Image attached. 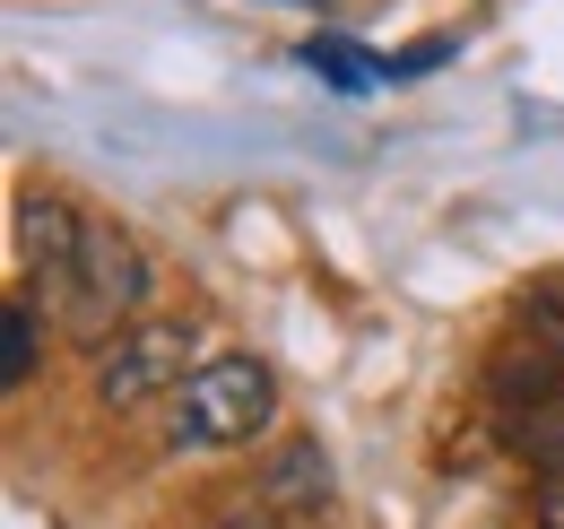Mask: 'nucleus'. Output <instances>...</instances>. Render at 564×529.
Here are the masks:
<instances>
[{
	"mask_svg": "<svg viewBox=\"0 0 564 529\" xmlns=\"http://www.w3.org/2000/svg\"><path fill=\"white\" fill-rule=\"evenodd\" d=\"M279 417V374L261 356H200L192 382L165 399V443L174 452H243Z\"/></svg>",
	"mask_w": 564,
	"mask_h": 529,
	"instance_id": "obj_1",
	"label": "nucleus"
},
{
	"mask_svg": "<svg viewBox=\"0 0 564 529\" xmlns=\"http://www.w3.org/2000/svg\"><path fill=\"white\" fill-rule=\"evenodd\" d=\"M148 295H156V269H148L140 235H122V226H87V252H78V278L70 295H62V322H70L78 347H113V338L148 322Z\"/></svg>",
	"mask_w": 564,
	"mask_h": 529,
	"instance_id": "obj_2",
	"label": "nucleus"
},
{
	"mask_svg": "<svg viewBox=\"0 0 564 529\" xmlns=\"http://www.w3.org/2000/svg\"><path fill=\"white\" fill-rule=\"evenodd\" d=\"M200 365V322L183 313H148L96 356V408H148V399H174Z\"/></svg>",
	"mask_w": 564,
	"mask_h": 529,
	"instance_id": "obj_3",
	"label": "nucleus"
},
{
	"mask_svg": "<svg viewBox=\"0 0 564 529\" xmlns=\"http://www.w3.org/2000/svg\"><path fill=\"white\" fill-rule=\"evenodd\" d=\"M87 252V217L62 192H26L18 199V261H26V295L35 304H62Z\"/></svg>",
	"mask_w": 564,
	"mask_h": 529,
	"instance_id": "obj_4",
	"label": "nucleus"
},
{
	"mask_svg": "<svg viewBox=\"0 0 564 529\" xmlns=\"http://www.w3.org/2000/svg\"><path fill=\"white\" fill-rule=\"evenodd\" d=\"M330 452L313 443V434H295V443H279L270 452V468H261V512L270 521H304V512H322L330 504Z\"/></svg>",
	"mask_w": 564,
	"mask_h": 529,
	"instance_id": "obj_5",
	"label": "nucleus"
},
{
	"mask_svg": "<svg viewBox=\"0 0 564 529\" xmlns=\"http://www.w3.org/2000/svg\"><path fill=\"white\" fill-rule=\"evenodd\" d=\"M495 399H512V408L530 399V417H547V408L564 399V356H556V347H539L530 365H521V356H503V365H495Z\"/></svg>",
	"mask_w": 564,
	"mask_h": 529,
	"instance_id": "obj_6",
	"label": "nucleus"
},
{
	"mask_svg": "<svg viewBox=\"0 0 564 529\" xmlns=\"http://www.w3.org/2000/svg\"><path fill=\"white\" fill-rule=\"evenodd\" d=\"M35 313H44L35 295H18V304H9V331H0V382H9V391H26V382H35Z\"/></svg>",
	"mask_w": 564,
	"mask_h": 529,
	"instance_id": "obj_7",
	"label": "nucleus"
},
{
	"mask_svg": "<svg viewBox=\"0 0 564 529\" xmlns=\"http://www.w3.org/2000/svg\"><path fill=\"white\" fill-rule=\"evenodd\" d=\"M304 62L322 69V78H330V87H339V96H365V87H373V78H382V69L365 62V53H348V44H330V35H313V44H304Z\"/></svg>",
	"mask_w": 564,
	"mask_h": 529,
	"instance_id": "obj_8",
	"label": "nucleus"
},
{
	"mask_svg": "<svg viewBox=\"0 0 564 529\" xmlns=\"http://www.w3.org/2000/svg\"><path fill=\"white\" fill-rule=\"evenodd\" d=\"M217 529H279L270 512H235V521H217Z\"/></svg>",
	"mask_w": 564,
	"mask_h": 529,
	"instance_id": "obj_9",
	"label": "nucleus"
}]
</instances>
